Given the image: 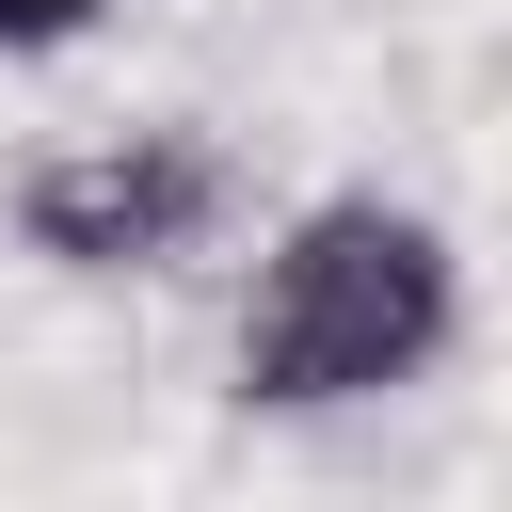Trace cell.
<instances>
[{"label": "cell", "mask_w": 512, "mask_h": 512, "mask_svg": "<svg viewBox=\"0 0 512 512\" xmlns=\"http://www.w3.org/2000/svg\"><path fill=\"white\" fill-rule=\"evenodd\" d=\"M224 208H240V176L176 112L160 128H96V144H64V160L16 176V240L48 272H176V256H208Z\"/></svg>", "instance_id": "7a4b0ae2"}, {"label": "cell", "mask_w": 512, "mask_h": 512, "mask_svg": "<svg viewBox=\"0 0 512 512\" xmlns=\"http://www.w3.org/2000/svg\"><path fill=\"white\" fill-rule=\"evenodd\" d=\"M112 0H0V48H80Z\"/></svg>", "instance_id": "3957f363"}, {"label": "cell", "mask_w": 512, "mask_h": 512, "mask_svg": "<svg viewBox=\"0 0 512 512\" xmlns=\"http://www.w3.org/2000/svg\"><path fill=\"white\" fill-rule=\"evenodd\" d=\"M464 352V256L400 192H320L272 224L240 288V400L256 416H352Z\"/></svg>", "instance_id": "6da1fadb"}]
</instances>
